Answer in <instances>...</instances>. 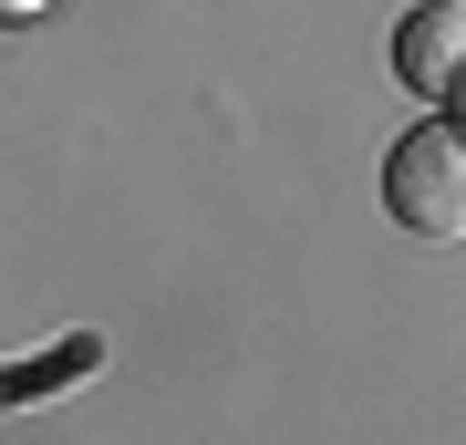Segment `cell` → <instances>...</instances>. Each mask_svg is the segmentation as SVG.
Wrapping results in <instances>:
<instances>
[{
  "mask_svg": "<svg viewBox=\"0 0 466 445\" xmlns=\"http://www.w3.org/2000/svg\"><path fill=\"white\" fill-rule=\"evenodd\" d=\"M383 217L404 238H466V115H425L383 156Z\"/></svg>",
  "mask_w": 466,
  "mask_h": 445,
  "instance_id": "obj_1",
  "label": "cell"
},
{
  "mask_svg": "<svg viewBox=\"0 0 466 445\" xmlns=\"http://www.w3.org/2000/svg\"><path fill=\"white\" fill-rule=\"evenodd\" d=\"M394 83H415L435 115L466 104V0H415L394 21Z\"/></svg>",
  "mask_w": 466,
  "mask_h": 445,
  "instance_id": "obj_2",
  "label": "cell"
},
{
  "mask_svg": "<svg viewBox=\"0 0 466 445\" xmlns=\"http://www.w3.org/2000/svg\"><path fill=\"white\" fill-rule=\"evenodd\" d=\"M84 363H94V342H63L42 373H0V404H42V383H52V373H84Z\"/></svg>",
  "mask_w": 466,
  "mask_h": 445,
  "instance_id": "obj_3",
  "label": "cell"
},
{
  "mask_svg": "<svg viewBox=\"0 0 466 445\" xmlns=\"http://www.w3.org/2000/svg\"><path fill=\"white\" fill-rule=\"evenodd\" d=\"M52 0H0V32H21V21H42Z\"/></svg>",
  "mask_w": 466,
  "mask_h": 445,
  "instance_id": "obj_4",
  "label": "cell"
}]
</instances>
